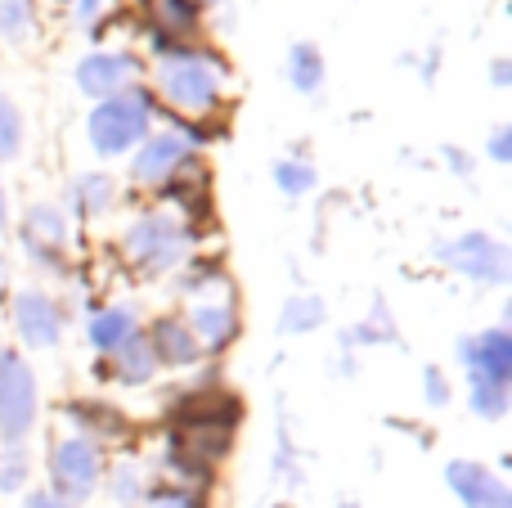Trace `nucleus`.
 <instances>
[{"label": "nucleus", "mask_w": 512, "mask_h": 508, "mask_svg": "<svg viewBox=\"0 0 512 508\" xmlns=\"http://www.w3.org/2000/svg\"><path fill=\"white\" fill-rule=\"evenodd\" d=\"M441 162H445V171H450L454 180H472V176H477V158H472L463 144H441Z\"/></svg>", "instance_id": "c9c22d12"}, {"label": "nucleus", "mask_w": 512, "mask_h": 508, "mask_svg": "<svg viewBox=\"0 0 512 508\" xmlns=\"http://www.w3.org/2000/svg\"><path fill=\"white\" fill-rule=\"evenodd\" d=\"M144 508H212V495L185 491V486H162V482H149Z\"/></svg>", "instance_id": "473e14b6"}, {"label": "nucleus", "mask_w": 512, "mask_h": 508, "mask_svg": "<svg viewBox=\"0 0 512 508\" xmlns=\"http://www.w3.org/2000/svg\"><path fill=\"white\" fill-rule=\"evenodd\" d=\"M243 419H248V405H243V396L234 392V387L203 378V383H194V387H180V392H171L162 428H216V432H239Z\"/></svg>", "instance_id": "6e6552de"}, {"label": "nucleus", "mask_w": 512, "mask_h": 508, "mask_svg": "<svg viewBox=\"0 0 512 508\" xmlns=\"http://www.w3.org/2000/svg\"><path fill=\"white\" fill-rule=\"evenodd\" d=\"M144 329V311L135 302H104V306H90L86 320H81V338L95 356H113L117 347L135 338Z\"/></svg>", "instance_id": "aec40b11"}, {"label": "nucleus", "mask_w": 512, "mask_h": 508, "mask_svg": "<svg viewBox=\"0 0 512 508\" xmlns=\"http://www.w3.org/2000/svg\"><path fill=\"white\" fill-rule=\"evenodd\" d=\"M90 374L104 378V383H117V387H149V383H158L162 369H158V360H153L149 342H144V329H140L126 347H117L113 356H95Z\"/></svg>", "instance_id": "412c9836"}, {"label": "nucleus", "mask_w": 512, "mask_h": 508, "mask_svg": "<svg viewBox=\"0 0 512 508\" xmlns=\"http://www.w3.org/2000/svg\"><path fill=\"white\" fill-rule=\"evenodd\" d=\"M454 360L463 374L490 378V383H508L512 387V329L508 324H486L477 333H463L454 342Z\"/></svg>", "instance_id": "dca6fc26"}, {"label": "nucleus", "mask_w": 512, "mask_h": 508, "mask_svg": "<svg viewBox=\"0 0 512 508\" xmlns=\"http://www.w3.org/2000/svg\"><path fill=\"white\" fill-rule=\"evenodd\" d=\"M198 234L167 207H140L117 234V257L135 279H167L198 252Z\"/></svg>", "instance_id": "f03ea898"}, {"label": "nucleus", "mask_w": 512, "mask_h": 508, "mask_svg": "<svg viewBox=\"0 0 512 508\" xmlns=\"http://www.w3.org/2000/svg\"><path fill=\"white\" fill-rule=\"evenodd\" d=\"M59 419H63V432L72 437H86L95 446H122L131 437V419H126L122 405H113L108 396H68L59 405Z\"/></svg>", "instance_id": "2eb2a0df"}, {"label": "nucleus", "mask_w": 512, "mask_h": 508, "mask_svg": "<svg viewBox=\"0 0 512 508\" xmlns=\"http://www.w3.org/2000/svg\"><path fill=\"white\" fill-rule=\"evenodd\" d=\"M423 401L432 405V410H445V405L454 401V387H450V378H445L436 365H427V369H423Z\"/></svg>", "instance_id": "f704fd0d"}, {"label": "nucleus", "mask_w": 512, "mask_h": 508, "mask_svg": "<svg viewBox=\"0 0 512 508\" xmlns=\"http://www.w3.org/2000/svg\"><path fill=\"white\" fill-rule=\"evenodd\" d=\"M32 450L27 446H5L0 441V500H14V495H27L32 486Z\"/></svg>", "instance_id": "7c9ffc66"}, {"label": "nucleus", "mask_w": 512, "mask_h": 508, "mask_svg": "<svg viewBox=\"0 0 512 508\" xmlns=\"http://www.w3.org/2000/svg\"><path fill=\"white\" fill-rule=\"evenodd\" d=\"M27 149V122H23V108L0 90V167H14Z\"/></svg>", "instance_id": "2f4dec72"}, {"label": "nucleus", "mask_w": 512, "mask_h": 508, "mask_svg": "<svg viewBox=\"0 0 512 508\" xmlns=\"http://www.w3.org/2000/svg\"><path fill=\"white\" fill-rule=\"evenodd\" d=\"M490 86H495V90H512V59H504V54L490 63Z\"/></svg>", "instance_id": "4c0bfd02"}, {"label": "nucleus", "mask_w": 512, "mask_h": 508, "mask_svg": "<svg viewBox=\"0 0 512 508\" xmlns=\"http://www.w3.org/2000/svg\"><path fill=\"white\" fill-rule=\"evenodd\" d=\"M225 288H234V279H230V266H225L221 252H194V257L171 275V293H176L180 302L216 297V293H225Z\"/></svg>", "instance_id": "4be33fe9"}, {"label": "nucleus", "mask_w": 512, "mask_h": 508, "mask_svg": "<svg viewBox=\"0 0 512 508\" xmlns=\"http://www.w3.org/2000/svg\"><path fill=\"white\" fill-rule=\"evenodd\" d=\"M23 508H72V504H63L59 495H50V491H27Z\"/></svg>", "instance_id": "58836bf2"}, {"label": "nucleus", "mask_w": 512, "mask_h": 508, "mask_svg": "<svg viewBox=\"0 0 512 508\" xmlns=\"http://www.w3.org/2000/svg\"><path fill=\"white\" fill-rule=\"evenodd\" d=\"M104 468H108V450L104 446L63 432V437H54L50 455H45V477H50V486H45V491L59 495L63 504L81 508V504H90L99 495Z\"/></svg>", "instance_id": "39448f33"}, {"label": "nucleus", "mask_w": 512, "mask_h": 508, "mask_svg": "<svg viewBox=\"0 0 512 508\" xmlns=\"http://www.w3.org/2000/svg\"><path fill=\"white\" fill-rule=\"evenodd\" d=\"M41 27V0H0V41L27 45Z\"/></svg>", "instance_id": "c756f323"}, {"label": "nucleus", "mask_w": 512, "mask_h": 508, "mask_svg": "<svg viewBox=\"0 0 512 508\" xmlns=\"http://www.w3.org/2000/svg\"><path fill=\"white\" fill-rule=\"evenodd\" d=\"M122 14V0H63V18L77 36H86L90 45L104 41V32L113 27V18Z\"/></svg>", "instance_id": "bb28decb"}, {"label": "nucleus", "mask_w": 512, "mask_h": 508, "mask_svg": "<svg viewBox=\"0 0 512 508\" xmlns=\"http://www.w3.org/2000/svg\"><path fill=\"white\" fill-rule=\"evenodd\" d=\"M18 248L27 252V261H32L36 270H45L50 279H63L72 275V221L68 212H63V203H50V198H36V203L23 207V216H18Z\"/></svg>", "instance_id": "0eeeda50"}, {"label": "nucleus", "mask_w": 512, "mask_h": 508, "mask_svg": "<svg viewBox=\"0 0 512 508\" xmlns=\"http://www.w3.org/2000/svg\"><path fill=\"white\" fill-rule=\"evenodd\" d=\"M342 508H355V504H342Z\"/></svg>", "instance_id": "37998d69"}, {"label": "nucleus", "mask_w": 512, "mask_h": 508, "mask_svg": "<svg viewBox=\"0 0 512 508\" xmlns=\"http://www.w3.org/2000/svg\"><path fill=\"white\" fill-rule=\"evenodd\" d=\"M391 342H400V329H396V315H391V302L382 293H373L369 302V315L355 324H346L342 333H337V347L342 351H369V347H391Z\"/></svg>", "instance_id": "5701e85b"}, {"label": "nucleus", "mask_w": 512, "mask_h": 508, "mask_svg": "<svg viewBox=\"0 0 512 508\" xmlns=\"http://www.w3.org/2000/svg\"><path fill=\"white\" fill-rule=\"evenodd\" d=\"M144 77H149L144 59L135 50H126V45H117V50L113 45H95V50H86L77 63H72V86H77L90 104L140 86Z\"/></svg>", "instance_id": "9b49d317"}, {"label": "nucleus", "mask_w": 512, "mask_h": 508, "mask_svg": "<svg viewBox=\"0 0 512 508\" xmlns=\"http://www.w3.org/2000/svg\"><path fill=\"white\" fill-rule=\"evenodd\" d=\"M5 311H9V329H14L18 347L27 351H59L63 338H68V306L45 284L14 288Z\"/></svg>", "instance_id": "1a4fd4ad"}, {"label": "nucleus", "mask_w": 512, "mask_h": 508, "mask_svg": "<svg viewBox=\"0 0 512 508\" xmlns=\"http://www.w3.org/2000/svg\"><path fill=\"white\" fill-rule=\"evenodd\" d=\"M5 302H9V257L0 252V311H5Z\"/></svg>", "instance_id": "ea45409f"}, {"label": "nucleus", "mask_w": 512, "mask_h": 508, "mask_svg": "<svg viewBox=\"0 0 512 508\" xmlns=\"http://www.w3.org/2000/svg\"><path fill=\"white\" fill-rule=\"evenodd\" d=\"M270 508H279V504H270Z\"/></svg>", "instance_id": "c03bdc74"}, {"label": "nucleus", "mask_w": 512, "mask_h": 508, "mask_svg": "<svg viewBox=\"0 0 512 508\" xmlns=\"http://www.w3.org/2000/svg\"><path fill=\"white\" fill-rule=\"evenodd\" d=\"M180 315H185L189 333L198 338L207 360H221L243 333V311H239V293H234V288H225V293H216V297L185 302Z\"/></svg>", "instance_id": "4468645a"}, {"label": "nucleus", "mask_w": 512, "mask_h": 508, "mask_svg": "<svg viewBox=\"0 0 512 508\" xmlns=\"http://www.w3.org/2000/svg\"><path fill=\"white\" fill-rule=\"evenodd\" d=\"M0 234H9V194H5V180H0Z\"/></svg>", "instance_id": "a19ab883"}, {"label": "nucleus", "mask_w": 512, "mask_h": 508, "mask_svg": "<svg viewBox=\"0 0 512 508\" xmlns=\"http://www.w3.org/2000/svg\"><path fill=\"white\" fill-rule=\"evenodd\" d=\"M328 324V302L319 293H292L279 306V338H306Z\"/></svg>", "instance_id": "a878e982"}, {"label": "nucleus", "mask_w": 512, "mask_h": 508, "mask_svg": "<svg viewBox=\"0 0 512 508\" xmlns=\"http://www.w3.org/2000/svg\"><path fill=\"white\" fill-rule=\"evenodd\" d=\"M144 342H149L158 369H171V374H189V369L207 365L203 347H198V338L189 333V324H185V315L180 311H167V315L144 320Z\"/></svg>", "instance_id": "f3484780"}, {"label": "nucleus", "mask_w": 512, "mask_h": 508, "mask_svg": "<svg viewBox=\"0 0 512 508\" xmlns=\"http://www.w3.org/2000/svg\"><path fill=\"white\" fill-rule=\"evenodd\" d=\"M153 198H158V207L176 212L198 239L216 234V180H212V167H207L203 153H194Z\"/></svg>", "instance_id": "9d476101"}, {"label": "nucleus", "mask_w": 512, "mask_h": 508, "mask_svg": "<svg viewBox=\"0 0 512 508\" xmlns=\"http://www.w3.org/2000/svg\"><path fill=\"white\" fill-rule=\"evenodd\" d=\"M189 158H194V149L185 144V135H176L171 126H153L140 149L126 158V189H135V194H158Z\"/></svg>", "instance_id": "ddd939ff"}, {"label": "nucleus", "mask_w": 512, "mask_h": 508, "mask_svg": "<svg viewBox=\"0 0 512 508\" xmlns=\"http://www.w3.org/2000/svg\"><path fill=\"white\" fill-rule=\"evenodd\" d=\"M283 77L297 95H319L328 81V63H324V50L315 41H292L288 45V59H283Z\"/></svg>", "instance_id": "393cba45"}, {"label": "nucleus", "mask_w": 512, "mask_h": 508, "mask_svg": "<svg viewBox=\"0 0 512 508\" xmlns=\"http://www.w3.org/2000/svg\"><path fill=\"white\" fill-rule=\"evenodd\" d=\"M153 99L162 113L176 117H207L225 108V90H230V59L212 50L207 41L171 45L167 54L153 59Z\"/></svg>", "instance_id": "f257e3e1"}, {"label": "nucleus", "mask_w": 512, "mask_h": 508, "mask_svg": "<svg viewBox=\"0 0 512 508\" xmlns=\"http://www.w3.org/2000/svg\"><path fill=\"white\" fill-rule=\"evenodd\" d=\"M486 158L499 162V167H508V162H512V122L490 126V135H486Z\"/></svg>", "instance_id": "e433bc0d"}, {"label": "nucleus", "mask_w": 512, "mask_h": 508, "mask_svg": "<svg viewBox=\"0 0 512 508\" xmlns=\"http://www.w3.org/2000/svg\"><path fill=\"white\" fill-rule=\"evenodd\" d=\"M99 491H104L117 508H135V504H144V495H149V468H144L140 459H131V455L108 459Z\"/></svg>", "instance_id": "b1692460"}, {"label": "nucleus", "mask_w": 512, "mask_h": 508, "mask_svg": "<svg viewBox=\"0 0 512 508\" xmlns=\"http://www.w3.org/2000/svg\"><path fill=\"white\" fill-rule=\"evenodd\" d=\"M270 180H274V189H279L283 198H310L319 189V171H315V162L306 158V153H283L279 162H274V171H270Z\"/></svg>", "instance_id": "cd10ccee"}, {"label": "nucleus", "mask_w": 512, "mask_h": 508, "mask_svg": "<svg viewBox=\"0 0 512 508\" xmlns=\"http://www.w3.org/2000/svg\"><path fill=\"white\" fill-rule=\"evenodd\" d=\"M445 486L463 508H512V486L499 477V468H486L477 459H450Z\"/></svg>", "instance_id": "6ab92c4d"}, {"label": "nucleus", "mask_w": 512, "mask_h": 508, "mask_svg": "<svg viewBox=\"0 0 512 508\" xmlns=\"http://www.w3.org/2000/svg\"><path fill=\"white\" fill-rule=\"evenodd\" d=\"M432 261L477 288L512 284V248L499 234H486V230H463V234H450V239H436Z\"/></svg>", "instance_id": "20e7f679"}, {"label": "nucleus", "mask_w": 512, "mask_h": 508, "mask_svg": "<svg viewBox=\"0 0 512 508\" xmlns=\"http://www.w3.org/2000/svg\"><path fill=\"white\" fill-rule=\"evenodd\" d=\"M463 378H468V410L481 423H504L512 410V387L490 383V378H477V374H463Z\"/></svg>", "instance_id": "c85d7f7f"}, {"label": "nucleus", "mask_w": 512, "mask_h": 508, "mask_svg": "<svg viewBox=\"0 0 512 508\" xmlns=\"http://www.w3.org/2000/svg\"><path fill=\"white\" fill-rule=\"evenodd\" d=\"M153 122H158V99H153L149 81H140V86L122 90V95H108L99 104H90L86 144L99 162H122L144 144Z\"/></svg>", "instance_id": "7ed1b4c3"}, {"label": "nucleus", "mask_w": 512, "mask_h": 508, "mask_svg": "<svg viewBox=\"0 0 512 508\" xmlns=\"http://www.w3.org/2000/svg\"><path fill=\"white\" fill-rule=\"evenodd\" d=\"M274 473H279L288 486L301 482V455H297V441H292L288 423L279 428V446H274Z\"/></svg>", "instance_id": "72a5a7b5"}, {"label": "nucleus", "mask_w": 512, "mask_h": 508, "mask_svg": "<svg viewBox=\"0 0 512 508\" xmlns=\"http://www.w3.org/2000/svg\"><path fill=\"white\" fill-rule=\"evenodd\" d=\"M194 5H198V9H203V14H212V9H221V5H225V0H194Z\"/></svg>", "instance_id": "79ce46f5"}, {"label": "nucleus", "mask_w": 512, "mask_h": 508, "mask_svg": "<svg viewBox=\"0 0 512 508\" xmlns=\"http://www.w3.org/2000/svg\"><path fill=\"white\" fill-rule=\"evenodd\" d=\"M122 198H126V185L113 171H77V176L68 180V203H63V212H68L72 225H95V221H104V216H113L117 207H122Z\"/></svg>", "instance_id": "a211bd4d"}, {"label": "nucleus", "mask_w": 512, "mask_h": 508, "mask_svg": "<svg viewBox=\"0 0 512 508\" xmlns=\"http://www.w3.org/2000/svg\"><path fill=\"white\" fill-rule=\"evenodd\" d=\"M135 14H140V36L153 59L167 54L171 45L203 41L207 32V14L194 0H135Z\"/></svg>", "instance_id": "f8f14e48"}, {"label": "nucleus", "mask_w": 512, "mask_h": 508, "mask_svg": "<svg viewBox=\"0 0 512 508\" xmlns=\"http://www.w3.org/2000/svg\"><path fill=\"white\" fill-rule=\"evenodd\" d=\"M41 423V383L18 347H0V441L27 446Z\"/></svg>", "instance_id": "423d86ee"}]
</instances>
